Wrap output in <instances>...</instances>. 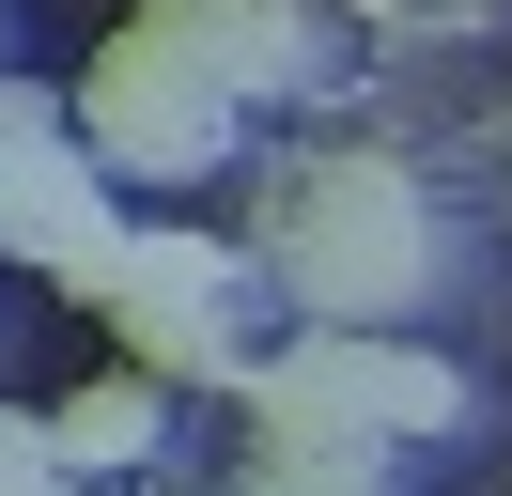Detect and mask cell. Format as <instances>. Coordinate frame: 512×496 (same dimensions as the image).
<instances>
[{
	"instance_id": "obj_1",
	"label": "cell",
	"mask_w": 512,
	"mask_h": 496,
	"mask_svg": "<svg viewBox=\"0 0 512 496\" xmlns=\"http://www.w3.org/2000/svg\"><path fill=\"white\" fill-rule=\"evenodd\" d=\"M249 419L280 434V450L373 465L388 434L466 419V372L419 357V341H373V326H311V341H280V357H249Z\"/></svg>"
},
{
	"instance_id": "obj_6",
	"label": "cell",
	"mask_w": 512,
	"mask_h": 496,
	"mask_svg": "<svg viewBox=\"0 0 512 496\" xmlns=\"http://www.w3.org/2000/svg\"><path fill=\"white\" fill-rule=\"evenodd\" d=\"M47 450H63V465H140V450H156V372H94V388L47 419Z\"/></svg>"
},
{
	"instance_id": "obj_2",
	"label": "cell",
	"mask_w": 512,
	"mask_h": 496,
	"mask_svg": "<svg viewBox=\"0 0 512 496\" xmlns=\"http://www.w3.org/2000/svg\"><path fill=\"white\" fill-rule=\"evenodd\" d=\"M280 279L311 295V326H388V310L435 279V217L388 155H326L280 217Z\"/></svg>"
},
{
	"instance_id": "obj_5",
	"label": "cell",
	"mask_w": 512,
	"mask_h": 496,
	"mask_svg": "<svg viewBox=\"0 0 512 496\" xmlns=\"http://www.w3.org/2000/svg\"><path fill=\"white\" fill-rule=\"evenodd\" d=\"M140 16H156V31H171V47H187L218 93H280L295 62H311L295 0H140Z\"/></svg>"
},
{
	"instance_id": "obj_7",
	"label": "cell",
	"mask_w": 512,
	"mask_h": 496,
	"mask_svg": "<svg viewBox=\"0 0 512 496\" xmlns=\"http://www.w3.org/2000/svg\"><path fill=\"white\" fill-rule=\"evenodd\" d=\"M0 496H63V450H47V434H16V419H0Z\"/></svg>"
},
{
	"instance_id": "obj_4",
	"label": "cell",
	"mask_w": 512,
	"mask_h": 496,
	"mask_svg": "<svg viewBox=\"0 0 512 496\" xmlns=\"http://www.w3.org/2000/svg\"><path fill=\"white\" fill-rule=\"evenodd\" d=\"M109 326H125L140 372H233L249 388V357H233V264L218 233H125V264H109Z\"/></svg>"
},
{
	"instance_id": "obj_3",
	"label": "cell",
	"mask_w": 512,
	"mask_h": 496,
	"mask_svg": "<svg viewBox=\"0 0 512 496\" xmlns=\"http://www.w3.org/2000/svg\"><path fill=\"white\" fill-rule=\"evenodd\" d=\"M78 124H94V171H218V140H233V93L202 78L187 47H171L156 16H125L94 47V78H78Z\"/></svg>"
}]
</instances>
